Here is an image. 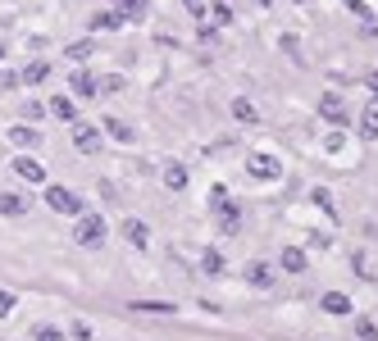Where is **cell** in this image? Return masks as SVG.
Listing matches in <instances>:
<instances>
[{
	"instance_id": "cell-1",
	"label": "cell",
	"mask_w": 378,
	"mask_h": 341,
	"mask_svg": "<svg viewBox=\"0 0 378 341\" xmlns=\"http://www.w3.org/2000/svg\"><path fill=\"white\" fill-rule=\"evenodd\" d=\"M210 196H215V219H219V232H224V237H237V228H241V210H237V200H232L224 187H215Z\"/></svg>"
},
{
	"instance_id": "cell-2",
	"label": "cell",
	"mask_w": 378,
	"mask_h": 341,
	"mask_svg": "<svg viewBox=\"0 0 378 341\" xmlns=\"http://www.w3.org/2000/svg\"><path fill=\"white\" fill-rule=\"evenodd\" d=\"M73 241H77V246H87V250L101 246V241H105V219H101V214H77Z\"/></svg>"
},
{
	"instance_id": "cell-3",
	"label": "cell",
	"mask_w": 378,
	"mask_h": 341,
	"mask_svg": "<svg viewBox=\"0 0 378 341\" xmlns=\"http://www.w3.org/2000/svg\"><path fill=\"white\" fill-rule=\"evenodd\" d=\"M69 128H73V150L77 155H101V141H105V136H101V128H96V123H69Z\"/></svg>"
},
{
	"instance_id": "cell-4",
	"label": "cell",
	"mask_w": 378,
	"mask_h": 341,
	"mask_svg": "<svg viewBox=\"0 0 378 341\" xmlns=\"http://www.w3.org/2000/svg\"><path fill=\"white\" fill-rule=\"evenodd\" d=\"M246 173H251L256 182H278V178H283V164H278L274 155L260 150V155H251V160H246Z\"/></svg>"
},
{
	"instance_id": "cell-5",
	"label": "cell",
	"mask_w": 378,
	"mask_h": 341,
	"mask_svg": "<svg viewBox=\"0 0 378 341\" xmlns=\"http://www.w3.org/2000/svg\"><path fill=\"white\" fill-rule=\"evenodd\" d=\"M46 205H51L55 214H82V196H73L69 187H46Z\"/></svg>"
},
{
	"instance_id": "cell-6",
	"label": "cell",
	"mask_w": 378,
	"mask_h": 341,
	"mask_svg": "<svg viewBox=\"0 0 378 341\" xmlns=\"http://www.w3.org/2000/svg\"><path fill=\"white\" fill-rule=\"evenodd\" d=\"M14 173H18L23 182H37V187L46 182V169H42V160H32V155H18V160H14Z\"/></svg>"
},
{
	"instance_id": "cell-7",
	"label": "cell",
	"mask_w": 378,
	"mask_h": 341,
	"mask_svg": "<svg viewBox=\"0 0 378 341\" xmlns=\"http://www.w3.org/2000/svg\"><path fill=\"white\" fill-rule=\"evenodd\" d=\"M246 282H251L256 291H269V287H274V269L260 264V259H251V264H246Z\"/></svg>"
},
{
	"instance_id": "cell-8",
	"label": "cell",
	"mask_w": 378,
	"mask_h": 341,
	"mask_svg": "<svg viewBox=\"0 0 378 341\" xmlns=\"http://www.w3.org/2000/svg\"><path fill=\"white\" fill-rule=\"evenodd\" d=\"M319 114H324L328 123H342V119H346V105H342V96H337V91H324V101H319Z\"/></svg>"
},
{
	"instance_id": "cell-9",
	"label": "cell",
	"mask_w": 378,
	"mask_h": 341,
	"mask_svg": "<svg viewBox=\"0 0 378 341\" xmlns=\"http://www.w3.org/2000/svg\"><path fill=\"white\" fill-rule=\"evenodd\" d=\"M187 182H191V173L182 169L178 160H173V164H164V187H169V191H187Z\"/></svg>"
},
{
	"instance_id": "cell-10",
	"label": "cell",
	"mask_w": 378,
	"mask_h": 341,
	"mask_svg": "<svg viewBox=\"0 0 378 341\" xmlns=\"http://www.w3.org/2000/svg\"><path fill=\"white\" fill-rule=\"evenodd\" d=\"M123 237H128V246L146 250V241H151V228H146L141 219H128V223H123Z\"/></svg>"
},
{
	"instance_id": "cell-11",
	"label": "cell",
	"mask_w": 378,
	"mask_h": 341,
	"mask_svg": "<svg viewBox=\"0 0 378 341\" xmlns=\"http://www.w3.org/2000/svg\"><path fill=\"white\" fill-rule=\"evenodd\" d=\"M360 136L365 141H378V96L365 105V114H360Z\"/></svg>"
},
{
	"instance_id": "cell-12",
	"label": "cell",
	"mask_w": 378,
	"mask_h": 341,
	"mask_svg": "<svg viewBox=\"0 0 378 341\" xmlns=\"http://www.w3.org/2000/svg\"><path fill=\"white\" fill-rule=\"evenodd\" d=\"M0 214H5V219L27 214V196H18V191H0Z\"/></svg>"
},
{
	"instance_id": "cell-13",
	"label": "cell",
	"mask_w": 378,
	"mask_h": 341,
	"mask_svg": "<svg viewBox=\"0 0 378 341\" xmlns=\"http://www.w3.org/2000/svg\"><path fill=\"white\" fill-rule=\"evenodd\" d=\"M319 305H324V314H351V296H346V291H328L324 300H319Z\"/></svg>"
},
{
	"instance_id": "cell-14",
	"label": "cell",
	"mask_w": 378,
	"mask_h": 341,
	"mask_svg": "<svg viewBox=\"0 0 378 341\" xmlns=\"http://www.w3.org/2000/svg\"><path fill=\"white\" fill-rule=\"evenodd\" d=\"M114 9L123 14V23H128V18H132V23H141V18L151 14V5H146V0H114Z\"/></svg>"
},
{
	"instance_id": "cell-15",
	"label": "cell",
	"mask_w": 378,
	"mask_h": 341,
	"mask_svg": "<svg viewBox=\"0 0 378 341\" xmlns=\"http://www.w3.org/2000/svg\"><path fill=\"white\" fill-rule=\"evenodd\" d=\"M123 27V14L119 9H101V14L92 18V32H119Z\"/></svg>"
},
{
	"instance_id": "cell-16",
	"label": "cell",
	"mask_w": 378,
	"mask_h": 341,
	"mask_svg": "<svg viewBox=\"0 0 378 341\" xmlns=\"http://www.w3.org/2000/svg\"><path fill=\"white\" fill-rule=\"evenodd\" d=\"M46 110H51L55 119H64V123H73V119H77V110H73V96H55V101L46 105Z\"/></svg>"
},
{
	"instance_id": "cell-17",
	"label": "cell",
	"mask_w": 378,
	"mask_h": 341,
	"mask_svg": "<svg viewBox=\"0 0 378 341\" xmlns=\"http://www.w3.org/2000/svg\"><path fill=\"white\" fill-rule=\"evenodd\" d=\"M278 264H283L287 273H305V250H301V246H287V250H283V259H278Z\"/></svg>"
},
{
	"instance_id": "cell-18",
	"label": "cell",
	"mask_w": 378,
	"mask_h": 341,
	"mask_svg": "<svg viewBox=\"0 0 378 341\" xmlns=\"http://www.w3.org/2000/svg\"><path fill=\"white\" fill-rule=\"evenodd\" d=\"M132 314H173V305L169 300H132Z\"/></svg>"
},
{
	"instance_id": "cell-19",
	"label": "cell",
	"mask_w": 378,
	"mask_h": 341,
	"mask_svg": "<svg viewBox=\"0 0 378 341\" xmlns=\"http://www.w3.org/2000/svg\"><path fill=\"white\" fill-rule=\"evenodd\" d=\"M232 119H237V123H260V110L241 96V101H232Z\"/></svg>"
},
{
	"instance_id": "cell-20",
	"label": "cell",
	"mask_w": 378,
	"mask_h": 341,
	"mask_svg": "<svg viewBox=\"0 0 378 341\" xmlns=\"http://www.w3.org/2000/svg\"><path fill=\"white\" fill-rule=\"evenodd\" d=\"M46 77H51V64H46V60H32V64H27V68H23V82H27V86H37V82H46Z\"/></svg>"
},
{
	"instance_id": "cell-21",
	"label": "cell",
	"mask_w": 378,
	"mask_h": 341,
	"mask_svg": "<svg viewBox=\"0 0 378 341\" xmlns=\"http://www.w3.org/2000/svg\"><path fill=\"white\" fill-rule=\"evenodd\" d=\"M69 86H73L77 96H96V77L82 73V68H77V73H69Z\"/></svg>"
},
{
	"instance_id": "cell-22",
	"label": "cell",
	"mask_w": 378,
	"mask_h": 341,
	"mask_svg": "<svg viewBox=\"0 0 378 341\" xmlns=\"http://www.w3.org/2000/svg\"><path fill=\"white\" fill-rule=\"evenodd\" d=\"M105 132H110L114 141H137V132H132L123 119H105Z\"/></svg>"
},
{
	"instance_id": "cell-23",
	"label": "cell",
	"mask_w": 378,
	"mask_h": 341,
	"mask_svg": "<svg viewBox=\"0 0 378 341\" xmlns=\"http://www.w3.org/2000/svg\"><path fill=\"white\" fill-rule=\"evenodd\" d=\"M9 141H14V146H37V128H27V123H14V128H9Z\"/></svg>"
},
{
	"instance_id": "cell-24",
	"label": "cell",
	"mask_w": 378,
	"mask_h": 341,
	"mask_svg": "<svg viewBox=\"0 0 378 341\" xmlns=\"http://www.w3.org/2000/svg\"><path fill=\"white\" fill-rule=\"evenodd\" d=\"M201 269H206L210 278H219V273H224V255H219V250H206V259H201Z\"/></svg>"
},
{
	"instance_id": "cell-25",
	"label": "cell",
	"mask_w": 378,
	"mask_h": 341,
	"mask_svg": "<svg viewBox=\"0 0 378 341\" xmlns=\"http://www.w3.org/2000/svg\"><path fill=\"white\" fill-rule=\"evenodd\" d=\"M32 341H64V333L51 328V323H42V328H32Z\"/></svg>"
},
{
	"instance_id": "cell-26",
	"label": "cell",
	"mask_w": 378,
	"mask_h": 341,
	"mask_svg": "<svg viewBox=\"0 0 378 341\" xmlns=\"http://www.w3.org/2000/svg\"><path fill=\"white\" fill-rule=\"evenodd\" d=\"M96 91H105V96H114V91H123V77H119V73H110V77H101V82H96Z\"/></svg>"
},
{
	"instance_id": "cell-27",
	"label": "cell",
	"mask_w": 378,
	"mask_h": 341,
	"mask_svg": "<svg viewBox=\"0 0 378 341\" xmlns=\"http://www.w3.org/2000/svg\"><path fill=\"white\" fill-rule=\"evenodd\" d=\"M310 196H315V205H319V210H328V219H337V210H333V196H328L324 187H319V191H310Z\"/></svg>"
},
{
	"instance_id": "cell-28",
	"label": "cell",
	"mask_w": 378,
	"mask_h": 341,
	"mask_svg": "<svg viewBox=\"0 0 378 341\" xmlns=\"http://www.w3.org/2000/svg\"><path fill=\"white\" fill-rule=\"evenodd\" d=\"M206 18H215L219 27H228V23H232V9H228V5H215V9H210Z\"/></svg>"
},
{
	"instance_id": "cell-29",
	"label": "cell",
	"mask_w": 378,
	"mask_h": 341,
	"mask_svg": "<svg viewBox=\"0 0 378 341\" xmlns=\"http://www.w3.org/2000/svg\"><path fill=\"white\" fill-rule=\"evenodd\" d=\"M355 337H360V341H374V337H378V323H370V319H360V323H355Z\"/></svg>"
},
{
	"instance_id": "cell-30",
	"label": "cell",
	"mask_w": 378,
	"mask_h": 341,
	"mask_svg": "<svg viewBox=\"0 0 378 341\" xmlns=\"http://www.w3.org/2000/svg\"><path fill=\"white\" fill-rule=\"evenodd\" d=\"M342 146H346V136H342V132H328V136H324V150H333V155H337Z\"/></svg>"
},
{
	"instance_id": "cell-31",
	"label": "cell",
	"mask_w": 378,
	"mask_h": 341,
	"mask_svg": "<svg viewBox=\"0 0 378 341\" xmlns=\"http://www.w3.org/2000/svg\"><path fill=\"white\" fill-rule=\"evenodd\" d=\"M87 55H92V41H77V46H69V60H77V64H82Z\"/></svg>"
},
{
	"instance_id": "cell-32",
	"label": "cell",
	"mask_w": 378,
	"mask_h": 341,
	"mask_svg": "<svg viewBox=\"0 0 378 341\" xmlns=\"http://www.w3.org/2000/svg\"><path fill=\"white\" fill-rule=\"evenodd\" d=\"M9 309H14V291H0V319H5Z\"/></svg>"
},
{
	"instance_id": "cell-33",
	"label": "cell",
	"mask_w": 378,
	"mask_h": 341,
	"mask_svg": "<svg viewBox=\"0 0 378 341\" xmlns=\"http://www.w3.org/2000/svg\"><path fill=\"white\" fill-rule=\"evenodd\" d=\"M14 82H18V77L9 73V68H0V91H5V86H14Z\"/></svg>"
},
{
	"instance_id": "cell-34",
	"label": "cell",
	"mask_w": 378,
	"mask_h": 341,
	"mask_svg": "<svg viewBox=\"0 0 378 341\" xmlns=\"http://www.w3.org/2000/svg\"><path fill=\"white\" fill-rule=\"evenodd\" d=\"M182 5H187V9H191V14H196V18H206V5H201V0H182Z\"/></svg>"
},
{
	"instance_id": "cell-35",
	"label": "cell",
	"mask_w": 378,
	"mask_h": 341,
	"mask_svg": "<svg viewBox=\"0 0 378 341\" xmlns=\"http://www.w3.org/2000/svg\"><path fill=\"white\" fill-rule=\"evenodd\" d=\"M365 86H370V91L378 96V68H374V73H365Z\"/></svg>"
},
{
	"instance_id": "cell-36",
	"label": "cell",
	"mask_w": 378,
	"mask_h": 341,
	"mask_svg": "<svg viewBox=\"0 0 378 341\" xmlns=\"http://www.w3.org/2000/svg\"><path fill=\"white\" fill-rule=\"evenodd\" d=\"M0 60H5V46H0Z\"/></svg>"
},
{
	"instance_id": "cell-37",
	"label": "cell",
	"mask_w": 378,
	"mask_h": 341,
	"mask_svg": "<svg viewBox=\"0 0 378 341\" xmlns=\"http://www.w3.org/2000/svg\"><path fill=\"white\" fill-rule=\"evenodd\" d=\"M256 5H269V0H256Z\"/></svg>"
}]
</instances>
